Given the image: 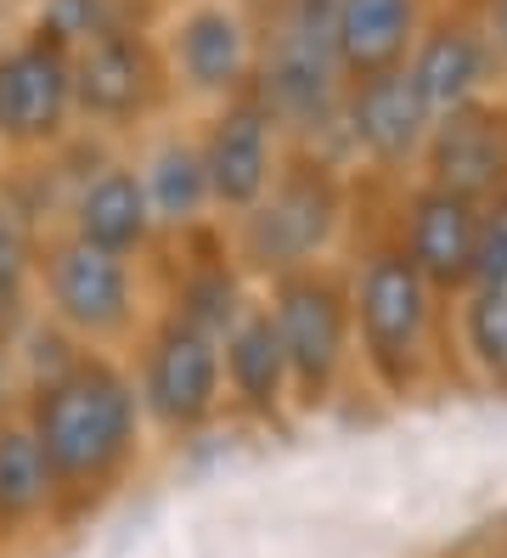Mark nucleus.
<instances>
[{
	"mask_svg": "<svg viewBox=\"0 0 507 558\" xmlns=\"http://www.w3.org/2000/svg\"><path fill=\"white\" fill-rule=\"evenodd\" d=\"M176 108V80L153 23L113 28L74 51V119L80 136H147Z\"/></svg>",
	"mask_w": 507,
	"mask_h": 558,
	"instance_id": "6e6552de",
	"label": "nucleus"
},
{
	"mask_svg": "<svg viewBox=\"0 0 507 558\" xmlns=\"http://www.w3.org/2000/svg\"><path fill=\"white\" fill-rule=\"evenodd\" d=\"M434 113L423 108V96L412 90L406 69L372 74L345 90V163L350 175H378V181H418V163L428 147Z\"/></svg>",
	"mask_w": 507,
	"mask_h": 558,
	"instance_id": "f8f14e48",
	"label": "nucleus"
},
{
	"mask_svg": "<svg viewBox=\"0 0 507 558\" xmlns=\"http://www.w3.org/2000/svg\"><path fill=\"white\" fill-rule=\"evenodd\" d=\"M142 7H153V0H142Z\"/></svg>",
	"mask_w": 507,
	"mask_h": 558,
	"instance_id": "7c9ffc66",
	"label": "nucleus"
},
{
	"mask_svg": "<svg viewBox=\"0 0 507 558\" xmlns=\"http://www.w3.org/2000/svg\"><path fill=\"white\" fill-rule=\"evenodd\" d=\"M62 531V490L23 417H0V553Z\"/></svg>",
	"mask_w": 507,
	"mask_h": 558,
	"instance_id": "412c9836",
	"label": "nucleus"
},
{
	"mask_svg": "<svg viewBox=\"0 0 507 558\" xmlns=\"http://www.w3.org/2000/svg\"><path fill=\"white\" fill-rule=\"evenodd\" d=\"M23 407V378H17V350L12 339L0 333V417H17Z\"/></svg>",
	"mask_w": 507,
	"mask_h": 558,
	"instance_id": "a878e982",
	"label": "nucleus"
},
{
	"mask_svg": "<svg viewBox=\"0 0 507 558\" xmlns=\"http://www.w3.org/2000/svg\"><path fill=\"white\" fill-rule=\"evenodd\" d=\"M254 12H259L254 96L282 124L293 153L345 163L350 74L338 62V40H333V0H259Z\"/></svg>",
	"mask_w": 507,
	"mask_h": 558,
	"instance_id": "7ed1b4c3",
	"label": "nucleus"
},
{
	"mask_svg": "<svg viewBox=\"0 0 507 558\" xmlns=\"http://www.w3.org/2000/svg\"><path fill=\"white\" fill-rule=\"evenodd\" d=\"M480 23H485V40H491V51H496V69H502V80H507V0H485Z\"/></svg>",
	"mask_w": 507,
	"mask_h": 558,
	"instance_id": "bb28decb",
	"label": "nucleus"
},
{
	"mask_svg": "<svg viewBox=\"0 0 507 558\" xmlns=\"http://www.w3.org/2000/svg\"><path fill=\"white\" fill-rule=\"evenodd\" d=\"M406 80H412V90L423 96L434 119L468 102H485V96H502V69L480 12L439 7L423 28V40L412 46V57H406Z\"/></svg>",
	"mask_w": 507,
	"mask_h": 558,
	"instance_id": "2eb2a0df",
	"label": "nucleus"
},
{
	"mask_svg": "<svg viewBox=\"0 0 507 558\" xmlns=\"http://www.w3.org/2000/svg\"><path fill=\"white\" fill-rule=\"evenodd\" d=\"M34 311H40V232L7 204V220H0V333L17 339Z\"/></svg>",
	"mask_w": 507,
	"mask_h": 558,
	"instance_id": "4be33fe9",
	"label": "nucleus"
},
{
	"mask_svg": "<svg viewBox=\"0 0 507 558\" xmlns=\"http://www.w3.org/2000/svg\"><path fill=\"white\" fill-rule=\"evenodd\" d=\"M7 12H12V0H0V28H7Z\"/></svg>",
	"mask_w": 507,
	"mask_h": 558,
	"instance_id": "c85d7f7f",
	"label": "nucleus"
},
{
	"mask_svg": "<svg viewBox=\"0 0 507 558\" xmlns=\"http://www.w3.org/2000/svg\"><path fill=\"white\" fill-rule=\"evenodd\" d=\"M197 142H203V170H209L220 226L243 220L270 192V181L282 175V163L293 153L288 136H282V124L270 119V108L259 102L254 90L237 96V102L209 108V119L197 124Z\"/></svg>",
	"mask_w": 507,
	"mask_h": 558,
	"instance_id": "9b49d317",
	"label": "nucleus"
},
{
	"mask_svg": "<svg viewBox=\"0 0 507 558\" xmlns=\"http://www.w3.org/2000/svg\"><path fill=\"white\" fill-rule=\"evenodd\" d=\"M355 215V175L333 158L316 153H288L282 175L270 181V192L226 226L237 266L249 271V282L270 288L293 271L333 266V248L345 243Z\"/></svg>",
	"mask_w": 507,
	"mask_h": 558,
	"instance_id": "20e7f679",
	"label": "nucleus"
},
{
	"mask_svg": "<svg viewBox=\"0 0 507 558\" xmlns=\"http://www.w3.org/2000/svg\"><path fill=\"white\" fill-rule=\"evenodd\" d=\"M468 293H507V192L480 204V259Z\"/></svg>",
	"mask_w": 507,
	"mask_h": 558,
	"instance_id": "393cba45",
	"label": "nucleus"
},
{
	"mask_svg": "<svg viewBox=\"0 0 507 558\" xmlns=\"http://www.w3.org/2000/svg\"><path fill=\"white\" fill-rule=\"evenodd\" d=\"M130 23H153V7H142V0H34V28L62 40L68 51H80Z\"/></svg>",
	"mask_w": 507,
	"mask_h": 558,
	"instance_id": "5701e85b",
	"label": "nucleus"
},
{
	"mask_svg": "<svg viewBox=\"0 0 507 558\" xmlns=\"http://www.w3.org/2000/svg\"><path fill=\"white\" fill-rule=\"evenodd\" d=\"M457 350L507 384V293H462L457 300Z\"/></svg>",
	"mask_w": 507,
	"mask_h": 558,
	"instance_id": "b1692460",
	"label": "nucleus"
},
{
	"mask_svg": "<svg viewBox=\"0 0 507 558\" xmlns=\"http://www.w3.org/2000/svg\"><path fill=\"white\" fill-rule=\"evenodd\" d=\"M418 181L446 186L468 204H491L507 192V96H485L439 113L418 163Z\"/></svg>",
	"mask_w": 507,
	"mask_h": 558,
	"instance_id": "dca6fc26",
	"label": "nucleus"
},
{
	"mask_svg": "<svg viewBox=\"0 0 507 558\" xmlns=\"http://www.w3.org/2000/svg\"><path fill=\"white\" fill-rule=\"evenodd\" d=\"M220 373H226V417L254 423V429H293V378L288 355L277 344L265 300H254L237 327L220 339Z\"/></svg>",
	"mask_w": 507,
	"mask_h": 558,
	"instance_id": "a211bd4d",
	"label": "nucleus"
},
{
	"mask_svg": "<svg viewBox=\"0 0 507 558\" xmlns=\"http://www.w3.org/2000/svg\"><path fill=\"white\" fill-rule=\"evenodd\" d=\"M355 373L384 401H418L451 373L457 305L418 277L389 232H372L350 259Z\"/></svg>",
	"mask_w": 507,
	"mask_h": 558,
	"instance_id": "f03ea898",
	"label": "nucleus"
},
{
	"mask_svg": "<svg viewBox=\"0 0 507 558\" xmlns=\"http://www.w3.org/2000/svg\"><path fill=\"white\" fill-rule=\"evenodd\" d=\"M439 7H462V12H480L485 0H439Z\"/></svg>",
	"mask_w": 507,
	"mask_h": 558,
	"instance_id": "cd10ccee",
	"label": "nucleus"
},
{
	"mask_svg": "<svg viewBox=\"0 0 507 558\" xmlns=\"http://www.w3.org/2000/svg\"><path fill=\"white\" fill-rule=\"evenodd\" d=\"M0 220H7V186H0Z\"/></svg>",
	"mask_w": 507,
	"mask_h": 558,
	"instance_id": "c756f323",
	"label": "nucleus"
},
{
	"mask_svg": "<svg viewBox=\"0 0 507 558\" xmlns=\"http://www.w3.org/2000/svg\"><path fill=\"white\" fill-rule=\"evenodd\" d=\"M40 316L57 322L80 350H130L153 316L142 259L90 248L74 232H40Z\"/></svg>",
	"mask_w": 507,
	"mask_h": 558,
	"instance_id": "39448f33",
	"label": "nucleus"
},
{
	"mask_svg": "<svg viewBox=\"0 0 507 558\" xmlns=\"http://www.w3.org/2000/svg\"><path fill=\"white\" fill-rule=\"evenodd\" d=\"M265 311L277 327V344L288 355L293 378V412L316 417L338 407L345 384L355 378V316H350V271L316 266L293 271L282 282L265 288Z\"/></svg>",
	"mask_w": 507,
	"mask_h": 558,
	"instance_id": "423d86ee",
	"label": "nucleus"
},
{
	"mask_svg": "<svg viewBox=\"0 0 507 558\" xmlns=\"http://www.w3.org/2000/svg\"><path fill=\"white\" fill-rule=\"evenodd\" d=\"M439 0H333V40L350 85L406 69Z\"/></svg>",
	"mask_w": 507,
	"mask_h": 558,
	"instance_id": "aec40b11",
	"label": "nucleus"
},
{
	"mask_svg": "<svg viewBox=\"0 0 507 558\" xmlns=\"http://www.w3.org/2000/svg\"><path fill=\"white\" fill-rule=\"evenodd\" d=\"M158 28V46L176 80V102L220 108L254 90L259 74V12L249 0H181Z\"/></svg>",
	"mask_w": 507,
	"mask_h": 558,
	"instance_id": "1a4fd4ad",
	"label": "nucleus"
},
{
	"mask_svg": "<svg viewBox=\"0 0 507 558\" xmlns=\"http://www.w3.org/2000/svg\"><path fill=\"white\" fill-rule=\"evenodd\" d=\"M57 232H74L80 243L108 248L119 259H153L164 238H158V220H153L135 158H96L80 175Z\"/></svg>",
	"mask_w": 507,
	"mask_h": 558,
	"instance_id": "f3484780",
	"label": "nucleus"
},
{
	"mask_svg": "<svg viewBox=\"0 0 507 558\" xmlns=\"http://www.w3.org/2000/svg\"><path fill=\"white\" fill-rule=\"evenodd\" d=\"M135 170H142V186H147V204H153V220H158V238L164 243L192 238V232H203V226H220L215 192H209V170H203L197 130L164 124L158 136L142 147Z\"/></svg>",
	"mask_w": 507,
	"mask_h": 558,
	"instance_id": "6ab92c4d",
	"label": "nucleus"
},
{
	"mask_svg": "<svg viewBox=\"0 0 507 558\" xmlns=\"http://www.w3.org/2000/svg\"><path fill=\"white\" fill-rule=\"evenodd\" d=\"M389 238L418 266V277L446 293L451 305L473 288V259H480V204L457 198V192H446V186H428V181H406L395 192Z\"/></svg>",
	"mask_w": 507,
	"mask_h": 558,
	"instance_id": "ddd939ff",
	"label": "nucleus"
},
{
	"mask_svg": "<svg viewBox=\"0 0 507 558\" xmlns=\"http://www.w3.org/2000/svg\"><path fill=\"white\" fill-rule=\"evenodd\" d=\"M158 248H169V259H164V282H158V305L153 311H169V316L192 322L197 333L226 339L237 327V316L254 305L249 271L237 266L226 226H203V232L158 243Z\"/></svg>",
	"mask_w": 507,
	"mask_h": 558,
	"instance_id": "4468645a",
	"label": "nucleus"
},
{
	"mask_svg": "<svg viewBox=\"0 0 507 558\" xmlns=\"http://www.w3.org/2000/svg\"><path fill=\"white\" fill-rule=\"evenodd\" d=\"M74 136V51L28 23L23 35L0 40V153L23 163Z\"/></svg>",
	"mask_w": 507,
	"mask_h": 558,
	"instance_id": "9d476101",
	"label": "nucleus"
},
{
	"mask_svg": "<svg viewBox=\"0 0 507 558\" xmlns=\"http://www.w3.org/2000/svg\"><path fill=\"white\" fill-rule=\"evenodd\" d=\"M130 384L142 401L147 435L158 440H203L226 417V373H220V339L197 333L192 322L153 311L142 339L130 344Z\"/></svg>",
	"mask_w": 507,
	"mask_h": 558,
	"instance_id": "0eeeda50",
	"label": "nucleus"
},
{
	"mask_svg": "<svg viewBox=\"0 0 507 558\" xmlns=\"http://www.w3.org/2000/svg\"><path fill=\"white\" fill-rule=\"evenodd\" d=\"M17 417L40 440L51 480L62 490V531L101 513L142 469L147 417L135 401L124 355L80 350L57 378L23 389Z\"/></svg>",
	"mask_w": 507,
	"mask_h": 558,
	"instance_id": "f257e3e1",
	"label": "nucleus"
}]
</instances>
